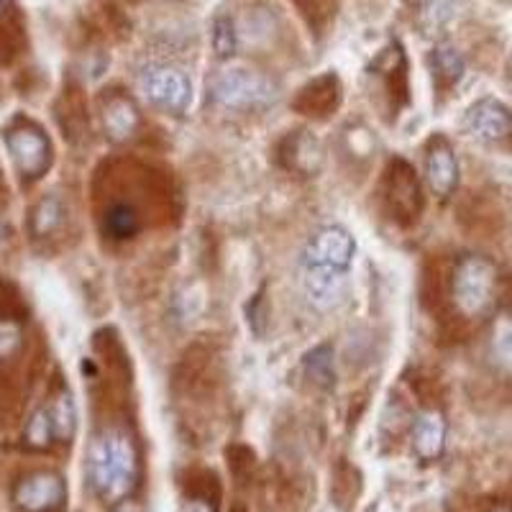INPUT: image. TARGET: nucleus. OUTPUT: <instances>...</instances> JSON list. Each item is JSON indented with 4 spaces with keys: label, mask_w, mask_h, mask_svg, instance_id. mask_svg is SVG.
Segmentation results:
<instances>
[{
    "label": "nucleus",
    "mask_w": 512,
    "mask_h": 512,
    "mask_svg": "<svg viewBox=\"0 0 512 512\" xmlns=\"http://www.w3.org/2000/svg\"><path fill=\"white\" fill-rule=\"evenodd\" d=\"M90 484L103 502H118L136 482V451L128 436L108 431L93 443L88 464Z\"/></svg>",
    "instance_id": "f257e3e1"
},
{
    "label": "nucleus",
    "mask_w": 512,
    "mask_h": 512,
    "mask_svg": "<svg viewBox=\"0 0 512 512\" xmlns=\"http://www.w3.org/2000/svg\"><path fill=\"white\" fill-rule=\"evenodd\" d=\"M210 95L223 108L233 111H256L274 100V88L267 77L246 67H231L210 80Z\"/></svg>",
    "instance_id": "f03ea898"
},
{
    "label": "nucleus",
    "mask_w": 512,
    "mask_h": 512,
    "mask_svg": "<svg viewBox=\"0 0 512 512\" xmlns=\"http://www.w3.org/2000/svg\"><path fill=\"white\" fill-rule=\"evenodd\" d=\"M497 269L484 256L461 259L454 274V300L464 315H482L495 303Z\"/></svg>",
    "instance_id": "7ed1b4c3"
},
{
    "label": "nucleus",
    "mask_w": 512,
    "mask_h": 512,
    "mask_svg": "<svg viewBox=\"0 0 512 512\" xmlns=\"http://www.w3.org/2000/svg\"><path fill=\"white\" fill-rule=\"evenodd\" d=\"M139 88L149 103L167 113H182L192 103V82L180 67L172 64H149L139 75Z\"/></svg>",
    "instance_id": "20e7f679"
},
{
    "label": "nucleus",
    "mask_w": 512,
    "mask_h": 512,
    "mask_svg": "<svg viewBox=\"0 0 512 512\" xmlns=\"http://www.w3.org/2000/svg\"><path fill=\"white\" fill-rule=\"evenodd\" d=\"M356 254V244L351 233L341 226H326L310 236L303 251V267H326V269H346L351 267Z\"/></svg>",
    "instance_id": "39448f33"
},
{
    "label": "nucleus",
    "mask_w": 512,
    "mask_h": 512,
    "mask_svg": "<svg viewBox=\"0 0 512 512\" xmlns=\"http://www.w3.org/2000/svg\"><path fill=\"white\" fill-rule=\"evenodd\" d=\"M6 146L11 152L13 164L24 177H39L44 169L49 167L52 159V149H49L47 136L41 134L39 128L34 126H18L8 131Z\"/></svg>",
    "instance_id": "423d86ee"
},
{
    "label": "nucleus",
    "mask_w": 512,
    "mask_h": 512,
    "mask_svg": "<svg viewBox=\"0 0 512 512\" xmlns=\"http://www.w3.org/2000/svg\"><path fill=\"white\" fill-rule=\"evenodd\" d=\"M64 500L62 477L52 472H39L21 479L13 489V502L26 512L57 510Z\"/></svg>",
    "instance_id": "0eeeda50"
},
{
    "label": "nucleus",
    "mask_w": 512,
    "mask_h": 512,
    "mask_svg": "<svg viewBox=\"0 0 512 512\" xmlns=\"http://www.w3.org/2000/svg\"><path fill=\"white\" fill-rule=\"evenodd\" d=\"M466 128L479 141H500L512 131V113L497 100L484 98L469 108Z\"/></svg>",
    "instance_id": "6e6552de"
},
{
    "label": "nucleus",
    "mask_w": 512,
    "mask_h": 512,
    "mask_svg": "<svg viewBox=\"0 0 512 512\" xmlns=\"http://www.w3.org/2000/svg\"><path fill=\"white\" fill-rule=\"evenodd\" d=\"M303 274L305 295H308L318 308L331 310L338 308V305L346 300V292H349L346 272L326 267H305Z\"/></svg>",
    "instance_id": "1a4fd4ad"
},
{
    "label": "nucleus",
    "mask_w": 512,
    "mask_h": 512,
    "mask_svg": "<svg viewBox=\"0 0 512 512\" xmlns=\"http://www.w3.org/2000/svg\"><path fill=\"white\" fill-rule=\"evenodd\" d=\"M425 177L436 195L446 198L451 195L459 182V164H456L454 149L448 146L446 139H433L425 154Z\"/></svg>",
    "instance_id": "9d476101"
},
{
    "label": "nucleus",
    "mask_w": 512,
    "mask_h": 512,
    "mask_svg": "<svg viewBox=\"0 0 512 512\" xmlns=\"http://www.w3.org/2000/svg\"><path fill=\"white\" fill-rule=\"evenodd\" d=\"M446 443V420L436 410L420 413L413 425V448L420 459H438Z\"/></svg>",
    "instance_id": "9b49d317"
},
{
    "label": "nucleus",
    "mask_w": 512,
    "mask_h": 512,
    "mask_svg": "<svg viewBox=\"0 0 512 512\" xmlns=\"http://www.w3.org/2000/svg\"><path fill=\"white\" fill-rule=\"evenodd\" d=\"M103 123H105V131H108L113 139L123 141L134 134L136 123H139V113H136L131 100L116 95V98L108 100V105L103 108Z\"/></svg>",
    "instance_id": "f8f14e48"
},
{
    "label": "nucleus",
    "mask_w": 512,
    "mask_h": 512,
    "mask_svg": "<svg viewBox=\"0 0 512 512\" xmlns=\"http://www.w3.org/2000/svg\"><path fill=\"white\" fill-rule=\"evenodd\" d=\"M431 62L433 72H436V77L443 85H454V82L464 75V59H461V54L456 52L454 47H446V44H443V47L433 49Z\"/></svg>",
    "instance_id": "ddd939ff"
},
{
    "label": "nucleus",
    "mask_w": 512,
    "mask_h": 512,
    "mask_svg": "<svg viewBox=\"0 0 512 512\" xmlns=\"http://www.w3.org/2000/svg\"><path fill=\"white\" fill-rule=\"evenodd\" d=\"M54 441H57V433H54V420L47 405V408H39L31 415L29 425H26V443L31 448H47Z\"/></svg>",
    "instance_id": "4468645a"
},
{
    "label": "nucleus",
    "mask_w": 512,
    "mask_h": 512,
    "mask_svg": "<svg viewBox=\"0 0 512 512\" xmlns=\"http://www.w3.org/2000/svg\"><path fill=\"white\" fill-rule=\"evenodd\" d=\"M49 413H52L57 441H70V438L75 436V420H77L72 397L67 395V392H62V395L49 405Z\"/></svg>",
    "instance_id": "2eb2a0df"
},
{
    "label": "nucleus",
    "mask_w": 512,
    "mask_h": 512,
    "mask_svg": "<svg viewBox=\"0 0 512 512\" xmlns=\"http://www.w3.org/2000/svg\"><path fill=\"white\" fill-rule=\"evenodd\" d=\"M62 223V203L57 198H44L36 205L34 216H31V231L36 236H47V233L57 231Z\"/></svg>",
    "instance_id": "dca6fc26"
},
{
    "label": "nucleus",
    "mask_w": 512,
    "mask_h": 512,
    "mask_svg": "<svg viewBox=\"0 0 512 512\" xmlns=\"http://www.w3.org/2000/svg\"><path fill=\"white\" fill-rule=\"evenodd\" d=\"M139 221H136V213L128 205H113L105 216V231L111 233L113 239H128L134 236Z\"/></svg>",
    "instance_id": "f3484780"
},
{
    "label": "nucleus",
    "mask_w": 512,
    "mask_h": 512,
    "mask_svg": "<svg viewBox=\"0 0 512 512\" xmlns=\"http://www.w3.org/2000/svg\"><path fill=\"white\" fill-rule=\"evenodd\" d=\"M305 367H308V374L310 379H313L315 384H323V387H328V384L333 382V351L331 346H320V349H315L313 354L308 356V361H305Z\"/></svg>",
    "instance_id": "a211bd4d"
},
{
    "label": "nucleus",
    "mask_w": 512,
    "mask_h": 512,
    "mask_svg": "<svg viewBox=\"0 0 512 512\" xmlns=\"http://www.w3.org/2000/svg\"><path fill=\"white\" fill-rule=\"evenodd\" d=\"M213 47L221 57H228L236 49V34H233V21L226 16H218L213 24Z\"/></svg>",
    "instance_id": "6ab92c4d"
},
{
    "label": "nucleus",
    "mask_w": 512,
    "mask_h": 512,
    "mask_svg": "<svg viewBox=\"0 0 512 512\" xmlns=\"http://www.w3.org/2000/svg\"><path fill=\"white\" fill-rule=\"evenodd\" d=\"M495 351L505 364H512V315L502 318L495 328Z\"/></svg>",
    "instance_id": "aec40b11"
},
{
    "label": "nucleus",
    "mask_w": 512,
    "mask_h": 512,
    "mask_svg": "<svg viewBox=\"0 0 512 512\" xmlns=\"http://www.w3.org/2000/svg\"><path fill=\"white\" fill-rule=\"evenodd\" d=\"M21 344V328L13 320H0V359L11 356Z\"/></svg>",
    "instance_id": "412c9836"
},
{
    "label": "nucleus",
    "mask_w": 512,
    "mask_h": 512,
    "mask_svg": "<svg viewBox=\"0 0 512 512\" xmlns=\"http://www.w3.org/2000/svg\"><path fill=\"white\" fill-rule=\"evenodd\" d=\"M182 512H213V510H210L205 502H187V505L182 507Z\"/></svg>",
    "instance_id": "4be33fe9"
},
{
    "label": "nucleus",
    "mask_w": 512,
    "mask_h": 512,
    "mask_svg": "<svg viewBox=\"0 0 512 512\" xmlns=\"http://www.w3.org/2000/svg\"><path fill=\"white\" fill-rule=\"evenodd\" d=\"M492 512H512V510H510V507H495Z\"/></svg>",
    "instance_id": "5701e85b"
},
{
    "label": "nucleus",
    "mask_w": 512,
    "mask_h": 512,
    "mask_svg": "<svg viewBox=\"0 0 512 512\" xmlns=\"http://www.w3.org/2000/svg\"><path fill=\"white\" fill-rule=\"evenodd\" d=\"M0 8H3V0H0Z\"/></svg>",
    "instance_id": "b1692460"
}]
</instances>
